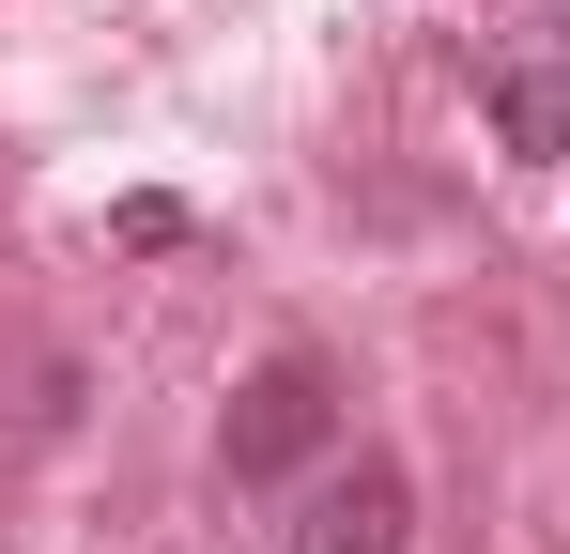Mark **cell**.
Instances as JSON below:
<instances>
[{"mask_svg": "<svg viewBox=\"0 0 570 554\" xmlns=\"http://www.w3.org/2000/svg\"><path fill=\"white\" fill-rule=\"evenodd\" d=\"M324 447H340V369L293 339V355H263L247 385H232V416H216V462H232L247 493H278V477H308Z\"/></svg>", "mask_w": 570, "mask_h": 554, "instance_id": "cell-1", "label": "cell"}, {"mask_svg": "<svg viewBox=\"0 0 570 554\" xmlns=\"http://www.w3.org/2000/svg\"><path fill=\"white\" fill-rule=\"evenodd\" d=\"M293 554H416V477L401 462H340L293 508Z\"/></svg>", "mask_w": 570, "mask_h": 554, "instance_id": "cell-2", "label": "cell"}, {"mask_svg": "<svg viewBox=\"0 0 570 554\" xmlns=\"http://www.w3.org/2000/svg\"><path fill=\"white\" fill-rule=\"evenodd\" d=\"M493 123H509V155L556 170V155H570V62H524V78L493 92Z\"/></svg>", "mask_w": 570, "mask_h": 554, "instance_id": "cell-3", "label": "cell"}]
</instances>
